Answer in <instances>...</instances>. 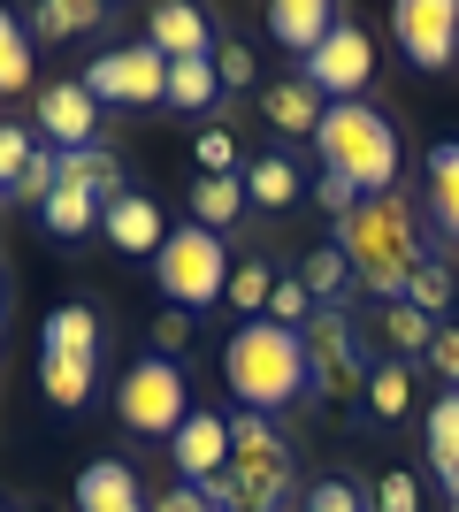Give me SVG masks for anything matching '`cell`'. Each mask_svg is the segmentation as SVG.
I'll list each match as a JSON object with an SVG mask.
<instances>
[{
    "label": "cell",
    "instance_id": "obj_20",
    "mask_svg": "<svg viewBox=\"0 0 459 512\" xmlns=\"http://www.w3.org/2000/svg\"><path fill=\"white\" fill-rule=\"evenodd\" d=\"M39 352H77V360H100V314L85 299H69L46 314V344Z\"/></svg>",
    "mask_w": 459,
    "mask_h": 512
},
{
    "label": "cell",
    "instance_id": "obj_2",
    "mask_svg": "<svg viewBox=\"0 0 459 512\" xmlns=\"http://www.w3.org/2000/svg\"><path fill=\"white\" fill-rule=\"evenodd\" d=\"M299 482V451L268 428V413H230V467L207 482L215 512H284Z\"/></svg>",
    "mask_w": 459,
    "mask_h": 512
},
{
    "label": "cell",
    "instance_id": "obj_43",
    "mask_svg": "<svg viewBox=\"0 0 459 512\" xmlns=\"http://www.w3.org/2000/svg\"><path fill=\"white\" fill-rule=\"evenodd\" d=\"M153 512H215V505H207V490L176 482V490H161V497H153Z\"/></svg>",
    "mask_w": 459,
    "mask_h": 512
},
{
    "label": "cell",
    "instance_id": "obj_35",
    "mask_svg": "<svg viewBox=\"0 0 459 512\" xmlns=\"http://www.w3.org/2000/svg\"><path fill=\"white\" fill-rule=\"evenodd\" d=\"M31 153H39V146H31V130H23V123H0V199L16 192V176L31 169Z\"/></svg>",
    "mask_w": 459,
    "mask_h": 512
},
{
    "label": "cell",
    "instance_id": "obj_39",
    "mask_svg": "<svg viewBox=\"0 0 459 512\" xmlns=\"http://www.w3.org/2000/svg\"><path fill=\"white\" fill-rule=\"evenodd\" d=\"M215 77H222V92H238V85H253V54H245L238 39H222V46H215Z\"/></svg>",
    "mask_w": 459,
    "mask_h": 512
},
{
    "label": "cell",
    "instance_id": "obj_4",
    "mask_svg": "<svg viewBox=\"0 0 459 512\" xmlns=\"http://www.w3.org/2000/svg\"><path fill=\"white\" fill-rule=\"evenodd\" d=\"M322 146V176H345L360 199H391V176H398V130L383 107L368 100H337L314 130Z\"/></svg>",
    "mask_w": 459,
    "mask_h": 512
},
{
    "label": "cell",
    "instance_id": "obj_9",
    "mask_svg": "<svg viewBox=\"0 0 459 512\" xmlns=\"http://www.w3.org/2000/svg\"><path fill=\"white\" fill-rule=\"evenodd\" d=\"M306 85L322 92L329 107H337V100H360V92L375 85V39L360 31V23H337V31L306 54Z\"/></svg>",
    "mask_w": 459,
    "mask_h": 512
},
{
    "label": "cell",
    "instance_id": "obj_46",
    "mask_svg": "<svg viewBox=\"0 0 459 512\" xmlns=\"http://www.w3.org/2000/svg\"><path fill=\"white\" fill-rule=\"evenodd\" d=\"M452 512H459V497H452Z\"/></svg>",
    "mask_w": 459,
    "mask_h": 512
},
{
    "label": "cell",
    "instance_id": "obj_10",
    "mask_svg": "<svg viewBox=\"0 0 459 512\" xmlns=\"http://www.w3.org/2000/svg\"><path fill=\"white\" fill-rule=\"evenodd\" d=\"M391 31L414 69H452L459 62V0H398Z\"/></svg>",
    "mask_w": 459,
    "mask_h": 512
},
{
    "label": "cell",
    "instance_id": "obj_27",
    "mask_svg": "<svg viewBox=\"0 0 459 512\" xmlns=\"http://www.w3.org/2000/svg\"><path fill=\"white\" fill-rule=\"evenodd\" d=\"M383 344H391V360H414V352L437 344V321L421 314L414 299H398V306H383Z\"/></svg>",
    "mask_w": 459,
    "mask_h": 512
},
{
    "label": "cell",
    "instance_id": "obj_45",
    "mask_svg": "<svg viewBox=\"0 0 459 512\" xmlns=\"http://www.w3.org/2000/svg\"><path fill=\"white\" fill-rule=\"evenodd\" d=\"M0 314H8V276H0Z\"/></svg>",
    "mask_w": 459,
    "mask_h": 512
},
{
    "label": "cell",
    "instance_id": "obj_8",
    "mask_svg": "<svg viewBox=\"0 0 459 512\" xmlns=\"http://www.w3.org/2000/svg\"><path fill=\"white\" fill-rule=\"evenodd\" d=\"M100 107H161L169 100V54H153L146 39L138 46H108V54H92V69L77 77Z\"/></svg>",
    "mask_w": 459,
    "mask_h": 512
},
{
    "label": "cell",
    "instance_id": "obj_17",
    "mask_svg": "<svg viewBox=\"0 0 459 512\" xmlns=\"http://www.w3.org/2000/svg\"><path fill=\"white\" fill-rule=\"evenodd\" d=\"M261 115L284 130V138H314V130H322V115H329V100L299 77V85H268V92H261Z\"/></svg>",
    "mask_w": 459,
    "mask_h": 512
},
{
    "label": "cell",
    "instance_id": "obj_15",
    "mask_svg": "<svg viewBox=\"0 0 459 512\" xmlns=\"http://www.w3.org/2000/svg\"><path fill=\"white\" fill-rule=\"evenodd\" d=\"M77 512H153V505L138 497V474L123 459H92L77 474Z\"/></svg>",
    "mask_w": 459,
    "mask_h": 512
},
{
    "label": "cell",
    "instance_id": "obj_32",
    "mask_svg": "<svg viewBox=\"0 0 459 512\" xmlns=\"http://www.w3.org/2000/svg\"><path fill=\"white\" fill-rule=\"evenodd\" d=\"M268 299H276L268 260H245V268H230V306H238L245 321H268Z\"/></svg>",
    "mask_w": 459,
    "mask_h": 512
},
{
    "label": "cell",
    "instance_id": "obj_14",
    "mask_svg": "<svg viewBox=\"0 0 459 512\" xmlns=\"http://www.w3.org/2000/svg\"><path fill=\"white\" fill-rule=\"evenodd\" d=\"M100 230H108L115 253H161V245H169V222H161V207H153L146 192H123L100 214Z\"/></svg>",
    "mask_w": 459,
    "mask_h": 512
},
{
    "label": "cell",
    "instance_id": "obj_40",
    "mask_svg": "<svg viewBox=\"0 0 459 512\" xmlns=\"http://www.w3.org/2000/svg\"><path fill=\"white\" fill-rule=\"evenodd\" d=\"M375 512H421L414 474H383V482H375Z\"/></svg>",
    "mask_w": 459,
    "mask_h": 512
},
{
    "label": "cell",
    "instance_id": "obj_37",
    "mask_svg": "<svg viewBox=\"0 0 459 512\" xmlns=\"http://www.w3.org/2000/svg\"><path fill=\"white\" fill-rule=\"evenodd\" d=\"M199 176H245L238 169V138H230V130H199Z\"/></svg>",
    "mask_w": 459,
    "mask_h": 512
},
{
    "label": "cell",
    "instance_id": "obj_30",
    "mask_svg": "<svg viewBox=\"0 0 459 512\" xmlns=\"http://www.w3.org/2000/svg\"><path fill=\"white\" fill-rule=\"evenodd\" d=\"M406 406H414V367H406V360H383L368 375V413H375V421H398Z\"/></svg>",
    "mask_w": 459,
    "mask_h": 512
},
{
    "label": "cell",
    "instance_id": "obj_16",
    "mask_svg": "<svg viewBox=\"0 0 459 512\" xmlns=\"http://www.w3.org/2000/svg\"><path fill=\"white\" fill-rule=\"evenodd\" d=\"M337 8H329V0H276V8H268V31H276V46H291V54H314V46L329 39V31H337Z\"/></svg>",
    "mask_w": 459,
    "mask_h": 512
},
{
    "label": "cell",
    "instance_id": "obj_23",
    "mask_svg": "<svg viewBox=\"0 0 459 512\" xmlns=\"http://www.w3.org/2000/svg\"><path fill=\"white\" fill-rule=\"evenodd\" d=\"M100 214H108V207H100L85 184H62V192L39 207V230L46 237H85V230H100Z\"/></svg>",
    "mask_w": 459,
    "mask_h": 512
},
{
    "label": "cell",
    "instance_id": "obj_33",
    "mask_svg": "<svg viewBox=\"0 0 459 512\" xmlns=\"http://www.w3.org/2000/svg\"><path fill=\"white\" fill-rule=\"evenodd\" d=\"M54 192H62V153L39 146V153H31V169L16 176V192H8V199H16V207H46Z\"/></svg>",
    "mask_w": 459,
    "mask_h": 512
},
{
    "label": "cell",
    "instance_id": "obj_1",
    "mask_svg": "<svg viewBox=\"0 0 459 512\" xmlns=\"http://www.w3.org/2000/svg\"><path fill=\"white\" fill-rule=\"evenodd\" d=\"M329 245L352 260V283L360 291H375L383 306H398L406 291H414V268L429 260V245H421V214L414 199H360V207L329 230Z\"/></svg>",
    "mask_w": 459,
    "mask_h": 512
},
{
    "label": "cell",
    "instance_id": "obj_47",
    "mask_svg": "<svg viewBox=\"0 0 459 512\" xmlns=\"http://www.w3.org/2000/svg\"><path fill=\"white\" fill-rule=\"evenodd\" d=\"M0 512H8V505H0Z\"/></svg>",
    "mask_w": 459,
    "mask_h": 512
},
{
    "label": "cell",
    "instance_id": "obj_34",
    "mask_svg": "<svg viewBox=\"0 0 459 512\" xmlns=\"http://www.w3.org/2000/svg\"><path fill=\"white\" fill-rule=\"evenodd\" d=\"M406 299H414V306H421V314L437 321V314H444V306H452V268H444V260H437V253H429V260H421V268H414V291H406Z\"/></svg>",
    "mask_w": 459,
    "mask_h": 512
},
{
    "label": "cell",
    "instance_id": "obj_31",
    "mask_svg": "<svg viewBox=\"0 0 459 512\" xmlns=\"http://www.w3.org/2000/svg\"><path fill=\"white\" fill-rule=\"evenodd\" d=\"M31 85V31H23L16 8H0V92Z\"/></svg>",
    "mask_w": 459,
    "mask_h": 512
},
{
    "label": "cell",
    "instance_id": "obj_26",
    "mask_svg": "<svg viewBox=\"0 0 459 512\" xmlns=\"http://www.w3.org/2000/svg\"><path fill=\"white\" fill-rule=\"evenodd\" d=\"M245 199H253V207H291V199H299V169H291L284 153L245 161Z\"/></svg>",
    "mask_w": 459,
    "mask_h": 512
},
{
    "label": "cell",
    "instance_id": "obj_11",
    "mask_svg": "<svg viewBox=\"0 0 459 512\" xmlns=\"http://www.w3.org/2000/svg\"><path fill=\"white\" fill-rule=\"evenodd\" d=\"M100 115H108V107L92 100L85 85H46V92H39V138H46L54 153L100 146Z\"/></svg>",
    "mask_w": 459,
    "mask_h": 512
},
{
    "label": "cell",
    "instance_id": "obj_3",
    "mask_svg": "<svg viewBox=\"0 0 459 512\" xmlns=\"http://www.w3.org/2000/svg\"><path fill=\"white\" fill-rule=\"evenodd\" d=\"M222 375L238 390V413H276V406H291V398L314 390L306 344H299V329H284V321H245V329H230Z\"/></svg>",
    "mask_w": 459,
    "mask_h": 512
},
{
    "label": "cell",
    "instance_id": "obj_6",
    "mask_svg": "<svg viewBox=\"0 0 459 512\" xmlns=\"http://www.w3.org/2000/svg\"><path fill=\"white\" fill-rule=\"evenodd\" d=\"M306 344V375H314V398H368V344L352 329V306H314V321L299 329Z\"/></svg>",
    "mask_w": 459,
    "mask_h": 512
},
{
    "label": "cell",
    "instance_id": "obj_25",
    "mask_svg": "<svg viewBox=\"0 0 459 512\" xmlns=\"http://www.w3.org/2000/svg\"><path fill=\"white\" fill-rule=\"evenodd\" d=\"M222 100V77H215V54H199V62H169V107L199 115V107Z\"/></svg>",
    "mask_w": 459,
    "mask_h": 512
},
{
    "label": "cell",
    "instance_id": "obj_29",
    "mask_svg": "<svg viewBox=\"0 0 459 512\" xmlns=\"http://www.w3.org/2000/svg\"><path fill=\"white\" fill-rule=\"evenodd\" d=\"M100 16H108L100 0H39V8H31V31H39V39H85Z\"/></svg>",
    "mask_w": 459,
    "mask_h": 512
},
{
    "label": "cell",
    "instance_id": "obj_18",
    "mask_svg": "<svg viewBox=\"0 0 459 512\" xmlns=\"http://www.w3.org/2000/svg\"><path fill=\"white\" fill-rule=\"evenodd\" d=\"M92 375H100V360H77V352H39L46 406H62V413H85V406H92Z\"/></svg>",
    "mask_w": 459,
    "mask_h": 512
},
{
    "label": "cell",
    "instance_id": "obj_21",
    "mask_svg": "<svg viewBox=\"0 0 459 512\" xmlns=\"http://www.w3.org/2000/svg\"><path fill=\"white\" fill-rule=\"evenodd\" d=\"M62 184H85L92 199H100V207H115V199L131 192V184H123V161H115L108 146H85V153H62Z\"/></svg>",
    "mask_w": 459,
    "mask_h": 512
},
{
    "label": "cell",
    "instance_id": "obj_13",
    "mask_svg": "<svg viewBox=\"0 0 459 512\" xmlns=\"http://www.w3.org/2000/svg\"><path fill=\"white\" fill-rule=\"evenodd\" d=\"M146 46H153V54H169V62H199V54H215L207 8H192V0H161V8L146 16Z\"/></svg>",
    "mask_w": 459,
    "mask_h": 512
},
{
    "label": "cell",
    "instance_id": "obj_38",
    "mask_svg": "<svg viewBox=\"0 0 459 512\" xmlns=\"http://www.w3.org/2000/svg\"><path fill=\"white\" fill-rule=\"evenodd\" d=\"M291 512H368V505H360V490H352V482H314Z\"/></svg>",
    "mask_w": 459,
    "mask_h": 512
},
{
    "label": "cell",
    "instance_id": "obj_42",
    "mask_svg": "<svg viewBox=\"0 0 459 512\" xmlns=\"http://www.w3.org/2000/svg\"><path fill=\"white\" fill-rule=\"evenodd\" d=\"M314 199H322V207H329V222H345V214L360 207V192H352L345 176H322V184H314Z\"/></svg>",
    "mask_w": 459,
    "mask_h": 512
},
{
    "label": "cell",
    "instance_id": "obj_28",
    "mask_svg": "<svg viewBox=\"0 0 459 512\" xmlns=\"http://www.w3.org/2000/svg\"><path fill=\"white\" fill-rule=\"evenodd\" d=\"M429 467L459 490V390H444L437 406H429Z\"/></svg>",
    "mask_w": 459,
    "mask_h": 512
},
{
    "label": "cell",
    "instance_id": "obj_41",
    "mask_svg": "<svg viewBox=\"0 0 459 512\" xmlns=\"http://www.w3.org/2000/svg\"><path fill=\"white\" fill-rule=\"evenodd\" d=\"M184 344H192V314H176V306H169V314L153 321V352H161V360H176Z\"/></svg>",
    "mask_w": 459,
    "mask_h": 512
},
{
    "label": "cell",
    "instance_id": "obj_7",
    "mask_svg": "<svg viewBox=\"0 0 459 512\" xmlns=\"http://www.w3.org/2000/svg\"><path fill=\"white\" fill-rule=\"evenodd\" d=\"M115 413H123V428H138V436H176V428L192 421L184 367L161 360V352H146V360L123 375V390H115Z\"/></svg>",
    "mask_w": 459,
    "mask_h": 512
},
{
    "label": "cell",
    "instance_id": "obj_48",
    "mask_svg": "<svg viewBox=\"0 0 459 512\" xmlns=\"http://www.w3.org/2000/svg\"><path fill=\"white\" fill-rule=\"evenodd\" d=\"M452 497H459V490H452Z\"/></svg>",
    "mask_w": 459,
    "mask_h": 512
},
{
    "label": "cell",
    "instance_id": "obj_24",
    "mask_svg": "<svg viewBox=\"0 0 459 512\" xmlns=\"http://www.w3.org/2000/svg\"><path fill=\"white\" fill-rule=\"evenodd\" d=\"M299 283L314 291V306H345V299H352V260L337 253V245H314V253H306V268H299Z\"/></svg>",
    "mask_w": 459,
    "mask_h": 512
},
{
    "label": "cell",
    "instance_id": "obj_36",
    "mask_svg": "<svg viewBox=\"0 0 459 512\" xmlns=\"http://www.w3.org/2000/svg\"><path fill=\"white\" fill-rule=\"evenodd\" d=\"M268 321H284V329H306L314 321V291L299 276H276V299H268Z\"/></svg>",
    "mask_w": 459,
    "mask_h": 512
},
{
    "label": "cell",
    "instance_id": "obj_44",
    "mask_svg": "<svg viewBox=\"0 0 459 512\" xmlns=\"http://www.w3.org/2000/svg\"><path fill=\"white\" fill-rule=\"evenodd\" d=\"M429 360L444 367V383L459 390V329H437V344H429Z\"/></svg>",
    "mask_w": 459,
    "mask_h": 512
},
{
    "label": "cell",
    "instance_id": "obj_22",
    "mask_svg": "<svg viewBox=\"0 0 459 512\" xmlns=\"http://www.w3.org/2000/svg\"><path fill=\"white\" fill-rule=\"evenodd\" d=\"M253 207V199H245V176H199L192 184V214H199V230H230V222H238V214Z\"/></svg>",
    "mask_w": 459,
    "mask_h": 512
},
{
    "label": "cell",
    "instance_id": "obj_12",
    "mask_svg": "<svg viewBox=\"0 0 459 512\" xmlns=\"http://www.w3.org/2000/svg\"><path fill=\"white\" fill-rule=\"evenodd\" d=\"M169 459H176V474H184L192 490H207V482L230 467V421H222V413H199V406H192V421L169 436Z\"/></svg>",
    "mask_w": 459,
    "mask_h": 512
},
{
    "label": "cell",
    "instance_id": "obj_19",
    "mask_svg": "<svg viewBox=\"0 0 459 512\" xmlns=\"http://www.w3.org/2000/svg\"><path fill=\"white\" fill-rule=\"evenodd\" d=\"M421 207H429L437 237H452V245H459V138L429 153V199H421Z\"/></svg>",
    "mask_w": 459,
    "mask_h": 512
},
{
    "label": "cell",
    "instance_id": "obj_5",
    "mask_svg": "<svg viewBox=\"0 0 459 512\" xmlns=\"http://www.w3.org/2000/svg\"><path fill=\"white\" fill-rule=\"evenodd\" d=\"M153 276H161V299H169L176 314H199V306L230 299V245H222L215 230L184 222V230H169V245L153 253Z\"/></svg>",
    "mask_w": 459,
    "mask_h": 512
}]
</instances>
